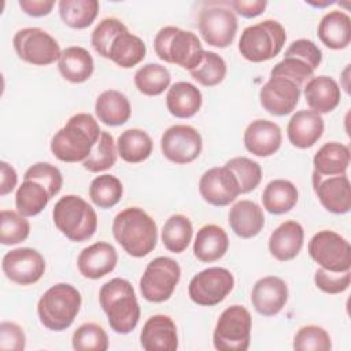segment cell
<instances>
[{
    "label": "cell",
    "instance_id": "cell-14",
    "mask_svg": "<svg viewBox=\"0 0 351 351\" xmlns=\"http://www.w3.org/2000/svg\"><path fill=\"white\" fill-rule=\"evenodd\" d=\"M202 148V136L191 125H173L160 137L163 156L176 165L193 162L200 155Z\"/></svg>",
    "mask_w": 351,
    "mask_h": 351
},
{
    "label": "cell",
    "instance_id": "cell-47",
    "mask_svg": "<svg viewBox=\"0 0 351 351\" xmlns=\"http://www.w3.org/2000/svg\"><path fill=\"white\" fill-rule=\"evenodd\" d=\"M293 348L298 351H329L332 348V340L324 328L306 325L295 333Z\"/></svg>",
    "mask_w": 351,
    "mask_h": 351
},
{
    "label": "cell",
    "instance_id": "cell-6",
    "mask_svg": "<svg viewBox=\"0 0 351 351\" xmlns=\"http://www.w3.org/2000/svg\"><path fill=\"white\" fill-rule=\"evenodd\" d=\"M154 49L160 60L189 71L200 63L204 53L199 37L177 26L162 27L154 38Z\"/></svg>",
    "mask_w": 351,
    "mask_h": 351
},
{
    "label": "cell",
    "instance_id": "cell-27",
    "mask_svg": "<svg viewBox=\"0 0 351 351\" xmlns=\"http://www.w3.org/2000/svg\"><path fill=\"white\" fill-rule=\"evenodd\" d=\"M203 103L200 89L186 81L173 84L166 93V107L176 118H191L199 112Z\"/></svg>",
    "mask_w": 351,
    "mask_h": 351
},
{
    "label": "cell",
    "instance_id": "cell-43",
    "mask_svg": "<svg viewBox=\"0 0 351 351\" xmlns=\"http://www.w3.org/2000/svg\"><path fill=\"white\" fill-rule=\"evenodd\" d=\"M192 78L203 86H215L226 75V63L222 56L213 51H204L200 63L189 71Z\"/></svg>",
    "mask_w": 351,
    "mask_h": 351
},
{
    "label": "cell",
    "instance_id": "cell-4",
    "mask_svg": "<svg viewBox=\"0 0 351 351\" xmlns=\"http://www.w3.org/2000/svg\"><path fill=\"white\" fill-rule=\"evenodd\" d=\"M81 293L71 284L59 282L48 288L37 303L40 322L49 330L62 332L71 326L81 308Z\"/></svg>",
    "mask_w": 351,
    "mask_h": 351
},
{
    "label": "cell",
    "instance_id": "cell-26",
    "mask_svg": "<svg viewBox=\"0 0 351 351\" xmlns=\"http://www.w3.org/2000/svg\"><path fill=\"white\" fill-rule=\"evenodd\" d=\"M228 222L233 233L241 239H251L261 233L265 226V215L259 204L252 200L234 203L228 214Z\"/></svg>",
    "mask_w": 351,
    "mask_h": 351
},
{
    "label": "cell",
    "instance_id": "cell-16",
    "mask_svg": "<svg viewBox=\"0 0 351 351\" xmlns=\"http://www.w3.org/2000/svg\"><path fill=\"white\" fill-rule=\"evenodd\" d=\"M199 192L204 202L215 207L230 204L241 193L236 176L226 166L206 170L199 180Z\"/></svg>",
    "mask_w": 351,
    "mask_h": 351
},
{
    "label": "cell",
    "instance_id": "cell-2",
    "mask_svg": "<svg viewBox=\"0 0 351 351\" xmlns=\"http://www.w3.org/2000/svg\"><path fill=\"white\" fill-rule=\"evenodd\" d=\"M115 241L134 258L148 255L158 241V228L149 214L140 207H126L112 221Z\"/></svg>",
    "mask_w": 351,
    "mask_h": 351
},
{
    "label": "cell",
    "instance_id": "cell-15",
    "mask_svg": "<svg viewBox=\"0 0 351 351\" xmlns=\"http://www.w3.org/2000/svg\"><path fill=\"white\" fill-rule=\"evenodd\" d=\"M1 269L10 281L19 285H32L44 276L45 259L34 248H15L3 256Z\"/></svg>",
    "mask_w": 351,
    "mask_h": 351
},
{
    "label": "cell",
    "instance_id": "cell-33",
    "mask_svg": "<svg viewBox=\"0 0 351 351\" xmlns=\"http://www.w3.org/2000/svg\"><path fill=\"white\" fill-rule=\"evenodd\" d=\"M298 188L288 180H271L262 192V204L270 214H285L298 203Z\"/></svg>",
    "mask_w": 351,
    "mask_h": 351
},
{
    "label": "cell",
    "instance_id": "cell-12",
    "mask_svg": "<svg viewBox=\"0 0 351 351\" xmlns=\"http://www.w3.org/2000/svg\"><path fill=\"white\" fill-rule=\"evenodd\" d=\"M234 287L233 274L225 267H207L195 274L188 285L191 300L199 306L219 304Z\"/></svg>",
    "mask_w": 351,
    "mask_h": 351
},
{
    "label": "cell",
    "instance_id": "cell-42",
    "mask_svg": "<svg viewBox=\"0 0 351 351\" xmlns=\"http://www.w3.org/2000/svg\"><path fill=\"white\" fill-rule=\"evenodd\" d=\"M30 234V223L18 211L1 210L0 213V243L15 245L25 241Z\"/></svg>",
    "mask_w": 351,
    "mask_h": 351
},
{
    "label": "cell",
    "instance_id": "cell-51",
    "mask_svg": "<svg viewBox=\"0 0 351 351\" xmlns=\"http://www.w3.org/2000/svg\"><path fill=\"white\" fill-rule=\"evenodd\" d=\"M284 56H295L303 62H306L313 70H315L322 60V52L318 45L307 38H299L289 44L285 49Z\"/></svg>",
    "mask_w": 351,
    "mask_h": 351
},
{
    "label": "cell",
    "instance_id": "cell-39",
    "mask_svg": "<svg viewBox=\"0 0 351 351\" xmlns=\"http://www.w3.org/2000/svg\"><path fill=\"white\" fill-rule=\"evenodd\" d=\"M170 71L159 63H147L134 74V85L145 96H159L170 85Z\"/></svg>",
    "mask_w": 351,
    "mask_h": 351
},
{
    "label": "cell",
    "instance_id": "cell-3",
    "mask_svg": "<svg viewBox=\"0 0 351 351\" xmlns=\"http://www.w3.org/2000/svg\"><path fill=\"white\" fill-rule=\"evenodd\" d=\"M99 303L115 333L128 335L137 326L140 306L134 288L128 280L115 277L103 284L99 291Z\"/></svg>",
    "mask_w": 351,
    "mask_h": 351
},
{
    "label": "cell",
    "instance_id": "cell-35",
    "mask_svg": "<svg viewBox=\"0 0 351 351\" xmlns=\"http://www.w3.org/2000/svg\"><path fill=\"white\" fill-rule=\"evenodd\" d=\"M154 143L151 136L137 128L126 129L117 140L118 155L128 163H140L149 158L152 154Z\"/></svg>",
    "mask_w": 351,
    "mask_h": 351
},
{
    "label": "cell",
    "instance_id": "cell-48",
    "mask_svg": "<svg viewBox=\"0 0 351 351\" xmlns=\"http://www.w3.org/2000/svg\"><path fill=\"white\" fill-rule=\"evenodd\" d=\"M23 180L38 181L48 189L51 197H55L63 185V176L60 170L48 162H37L32 165L25 171Z\"/></svg>",
    "mask_w": 351,
    "mask_h": 351
},
{
    "label": "cell",
    "instance_id": "cell-46",
    "mask_svg": "<svg viewBox=\"0 0 351 351\" xmlns=\"http://www.w3.org/2000/svg\"><path fill=\"white\" fill-rule=\"evenodd\" d=\"M125 30H128L126 25L118 18H104L93 29L90 36V44L100 56L108 59V52L112 41L118 34Z\"/></svg>",
    "mask_w": 351,
    "mask_h": 351
},
{
    "label": "cell",
    "instance_id": "cell-22",
    "mask_svg": "<svg viewBox=\"0 0 351 351\" xmlns=\"http://www.w3.org/2000/svg\"><path fill=\"white\" fill-rule=\"evenodd\" d=\"M244 147L255 156L266 158L274 155L282 143L281 129L267 119H255L244 130Z\"/></svg>",
    "mask_w": 351,
    "mask_h": 351
},
{
    "label": "cell",
    "instance_id": "cell-53",
    "mask_svg": "<svg viewBox=\"0 0 351 351\" xmlns=\"http://www.w3.org/2000/svg\"><path fill=\"white\" fill-rule=\"evenodd\" d=\"M229 5L239 15H241L244 18H255L265 11V8L267 7V1L266 0H254V1L233 0L229 3Z\"/></svg>",
    "mask_w": 351,
    "mask_h": 351
},
{
    "label": "cell",
    "instance_id": "cell-20",
    "mask_svg": "<svg viewBox=\"0 0 351 351\" xmlns=\"http://www.w3.org/2000/svg\"><path fill=\"white\" fill-rule=\"evenodd\" d=\"M140 344L145 351H176L178 335L173 318L166 314L151 315L140 332Z\"/></svg>",
    "mask_w": 351,
    "mask_h": 351
},
{
    "label": "cell",
    "instance_id": "cell-37",
    "mask_svg": "<svg viewBox=\"0 0 351 351\" xmlns=\"http://www.w3.org/2000/svg\"><path fill=\"white\" fill-rule=\"evenodd\" d=\"M97 0H60L58 10L64 25L73 29H85L93 23L99 14Z\"/></svg>",
    "mask_w": 351,
    "mask_h": 351
},
{
    "label": "cell",
    "instance_id": "cell-10",
    "mask_svg": "<svg viewBox=\"0 0 351 351\" xmlns=\"http://www.w3.org/2000/svg\"><path fill=\"white\" fill-rule=\"evenodd\" d=\"M307 250L310 258L325 270L341 273L351 269L350 243L335 230L317 232L310 239Z\"/></svg>",
    "mask_w": 351,
    "mask_h": 351
},
{
    "label": "cell",
    "instance_id": "cell-21",
    "mask_svg": "<svg viewBox=\"0 0 351 351\" xmlns=\"http://www.w3.org/2000/svg\"><path fill=\"white\" fill-rule=\"evenodd\" d=\"M117 262V250L107 241H97L85 247L77 258L80 273L90 280H99L110 274L115 269Z\"/></svg>",
    "mask_w": 351,
    "mask_h": 351
},
{
    "label": "cell",
    "instance_id": "cell-7",
    "mask_svg": "<svg viewBox=\"0 0 351 351\" xmlns=\"http://www.w3.org/2000/svg\"><path fill=\"white\" fill-rule=\"evenodd\" d=\"M285 40L284 26L276 19H265L243 30L239 40V52L248 62H266L281 52Z\"/></svg>",
    "mask_w": 351,
    "mask_h": 351
},
{
    "label": "cell",
    "instance_id": "cell-56",
    "mask_svg": "<svg viewBox=\"0 0 351 351\" xmlns=\"http://www.w3.org/2000/svg\"><path fill=\"white\" fill-rule=\"evenodd\" d=\"M308 4H311V5H314V7H325V5H330V4H333V1H329V0H326V1H324V3H314V1H307Z\"/></svg>",
    "mask_w": 351,
    "mask_h": 351
},
{
    "label": "cell",
    "instance_id": "cell-31",
    "mask_svg": "<svg viewBox=\"0 0 351 351\" xmlns=\"http://www.w3.org/2000/svg\"><path fill=\"white\" fill-rule=\"evenodd\" d=\"M95 114L97 119L107 126H121L130 118V101L122 92L107 89L97 96L95 101Z\"/></svg>",
    "mask_w": 351,
    "mask_h": 351
},
{
    "label": "cell",
    "instance_id": "cell-49",
    "mask_svg": "<svg viewBox=\"0 0 351 351\" xmlns=\"http://www.w3.org/2000/svg\"><path fill=\"white\" fill-rule=\"evenodd\" d=\"M314 70L303 60L295 56H284L270 71V77H284L293 81L299 88L304 85L306 81L313 78Z\"/></svg>",
    "mask_w": 351,
    "mask_h": 351
},
{
    "label": "cell",
    "instance_id": "cell-34",
    "mask_svg": "<svg viewBox=\"0 0 351 351\" xmlns=\"http://www.w3.org/2000/svg\"><path fill=\"white\" fill-rule=\"evenodd\" d=\"M145 53L147 47L144 41L138 36L125 30L112 41L108 59H111L117 66L122 69H130L138 64L145 58Z\"/></svg>",
    "mask_w": 351,
    "mask_h": 351
},
{
    "label": "cell",
    "instance_id": "cell-19",
    "mask_svg": "<svg viewBox=\"0 0 351 351\" xmlns=\"http://www.w3.org/2000/svg\"><path fill=\"white\" fill-rule=\"evenodd\" d=\"M288 302V285L277 276L259 278L251 291V303L255 311L263 317L278 314Z\"/></svg>",
    "mask_w": 351,
    "mask_h": 351
},
{
    "label": "cell",
    "instance_id": "cell-5",
    "mask_svg": "<svg viewBox=\"0 0 351 351\" xmlns=\"http://www.w3.org/2000/svg\"><path fill=\"white\" fill-rule=\"evenodd\" d=\"M52 219L58 230L75 243L89 240L97 229L95 208L78 195L60 197L53 206Z\"/></svg>",
    "mask_w": 351,
    "mask_h": 351
},
{
    "label": "cell",
    "instance_id": "cell-36",
    "mask_svg": "<svg viewBox=\"0 0 351 351\" xmlns=\"http://www.w3.org/2000/svg\"><path fill=\"white\" fill-rule=\"evenodd\" d=\"M48 189L34 180H23L15 193V207L23 217L40 214L51 200Z\"/></svg>",
    "mask_w": 351,
    "mask_h": 351
},
{
    "label": "cell",
    "instance_id": "cell-40",
    "mask_svg": "<svg viewBox=\"0 0 351 351\" xmlns=\"http://www.w3.org/2000/svg\"><path fill=\"white\" fill-rule=\"evenodd\" d=\"M123 195V185L112 174H101L92 180L89 197L99 208H111L119 203Z\"/></svg>",
    "mask_w": 351,
    "mask_h": 351
},
{
    "label": "cell",
    "instance_id": "cell-17",
    "mask_svg": "<svg viewBox=\"0 0 351 351\" xmlns=\"http://www.w3.org/2000/svg\"><path fill=\"white\" fill-rule=\"evenodd\" d=\"M300 89L302 88L288 78L270 77L259 90L261 106L271 115H288L299 103Z\"/></svg>",
    "mask_w": 351,
    "mask_h": 351
},
{
    "label": "cell",
    "instance_id": "cell-11",
    "mask_svg": "<svg viewBox=\"0 0 351 351\" xmlns=\"http://www.w3.org/2000/svg\"><path fill=\"white\" fill-rule=\"evenodd\" d=\"M14 49L19 59L34 66H48L59 60L60 47L58 41L40 27H25L12 38Z\"/></svg>",
    "mask_w": 351,
    "mask_h": 351
},
{
    "label": "cell",
    "instance_id": "cell-45",
    "mask_svg": "<svg viewBox=\"0 0 351 351\" xmlns=\"http://www.w3.org/2000/svg\"><path fill=\"white\" fill-rule=\"evenodd\" d=\"M225 166L230 169L236 176L241 193H248L254 191L262 180L261 165L247 156L232 158L225 163Z\"/></svg>",
    "mask_w": 351,
    "mask_h": 351
},
{
    "label": "cell",
    "instance_id": "cell-18",
    "mask_svg": "<svg viewBox=\"0 0 351 351\" xmlns=\"http://www.w3.org/2000/svg\"><path fill=\"white\" fill-rule=\"evenodd\" d=\"M314 192L325 210L346 214L351 208V185L347 174L321 177L313 173Z\"/></svg>",
    "mask_w": 351,
    "mask_h": 351
},
{
    "label": "cell",
    "instance_id": "cell-24",
    "mask_svg": "<svg viewBox=\"0 0 351 351\" xmlns=\"http://www.w3.org/2000/svg\"><path fill=\"white\" fill-rule=\"evenodd\" d=\"M303 241V226L296 221H285L271 232L269 237V251L277 261H291L300 252Z\"/></svg>",
    "mask_w": 351,
    "mask_h": 351
},
{
    "label": "cell",
    "instance_id": "cell-50",
    "mask_svg": "<svg viewBox=\"0 0 351 351\" xmlns=\"http://www.w3.org/2000/svg\"><path fill=\"white\" fill-rule=\"evenodd\" d=\"M314 282L315 287L322 292L329 295H337L348 289L351 282V273L350 270L335 273L319 267L314 273Z\"/></svg>",
    "mask_w": 351,
    "mask_h": 351
},
{
    "label": "cell",
    "instance_id": "cell-38",
    "mask_svg": "<svg viewBox=\"0 0 351 351\" xmlns=\"http://www.w3.org/2000/svg\"><path fill=\"white\" fill-rule=\"evenodd\" d=\"M192 234L193 226L191 219L184 214H173L166 219L162 228L160 239L166 250L180 254L188 248Z\"/></svg>",
    "mask_w": 351,
    "mask_h": 351
},
{
    "label": "cell",
    "instance_id": "cell-13",
    "mask_svg": "<svg viewBox=\"0 0 351 351\" xmlns=\"http://www.w3.org/2000/svg\"><path fill=\"white\" fill-rule=\"evenodd\" d=\"M199 32L203 40L213 47H229L237 33V18L230 8L222 5L204 7L199 14Z\"/></svg>",
    "mask_w": 351,
    "mask_h": 351
},
{
    "label": "cell",
    "instance_id": "cell-52",
    "mask_svg": "<svg viewBox=\"0 0 351 351\" xmlns=\"http://www.w3.org/2000/svg\"><path fill=\"white\" fill-rule=\"evenodd\" d=\"M26 347V335L23 329L11 321L0 324V348L11 351H22Z\"/></svg>",
    "mask_w": 351,
    "mask_h": 351
},
{
    "label": "cell",
    "instance_id": "cell-32",
    "mask_svg": "<svg viewBox=\"0 0 351 351\" xmlns=\"http://www.w3.org/2000/svg\"><path fill=\"white\" fill-rule=\"evenodd\" d=\"M350 148L346 144L337 141L325 143L313 158V173L321 177L346 174L350 166Z\"/></svg>",
    "mask_w": 351,
    "mask_h": 351
},
{
    "label": "cell",
    "instance_id": "cell-1",
    "mask_svg": "<svg viewBox=\"0 0 351 351\" xmlns=\"http://www.w3.org/2000/svg\"><path fill=\"white\" fill-rule=\"evenodd\" d=\"M100 133V126L93 115L78 112L53 134L49 144L51 152L60 162H84L90 155Z\"/></svg>",
    "mask_w": 351,
    "mask_h": 351
},
{
    "label": "cell",
    "instance_id": "cell-28",
    "mask_svg": "<svg viewBox=\"0 0 351 351\" xmlns=\"http://www.w3.org/2000/svg\"><path fill=\"white\" fill-rule=\"evenodd\" d=\"M229 248V239L223 228L215 223H207L197 230L193 241L195 256L204 263L221 259Z\"/></svg>",
    "mask_w": 351,
    "mask_h": 351
},
{
    "label": "cell",
    "instance_id": "cell-30",
    "mask_svg": "<svg viewBox=\"0 0 351 351\" xmlns=\"http://www.w3.org/2000/svg\"><path fill=\"white\" fill-rule=\"evenodd\" d=\"M58 69L64 80L73 84H81L92 77L95 62L88 49L71 45L62 51L58 60Z\"/></svg>",
    "mask_w": 351,
    "mask_h": 351
},
{
    "label": "cell",
    "instance_id": "cell-54",
    "mask_svg": "<svg viewBox=\"0 0 351 351\" xmlns=\"http://www.w3.org/2000/svg\"><path fill=\"white\" fill-rule=\"evenodd\" d=\"M18 4L25 14L34 18H40L51 14L55 5V1L53 0H19Z\"/></svg>",
    "mask_w": 351,
    "mask_h": 351
},
{
    "label": "cell",
    "instance_id": "cell-9",
    "mask_svg": "<svg viewBox=\"0 0 351 351\" xmlns=\"http://www.w3.org/2000/svg\"><path fill=\"white\" fill-rule=\"evenodd\" d=\"M181 278V267L177 261L169 256L154 258L140 278L141 296L152 303H162L170 299Z\"/></svg>",
    "mask_w": 351,
    "mask_h": 351
},
{
    "label": "cell",
    "instance_id": "cell-44",
    "mask_svg": "<svg viewBox=\"0 0 351 351\" xmlns=\"http://www.w3.org/2000/svg\"><path fill=\"white\" fill-rule=\"evenodd\" d=\"M71 344L77 351H106L108 348V336L103 326L95 322H85L74 330Z\"/></svg>",
    "mask_w": 351,
    "mask_h": 351
},
{
    "label": "cell",
    "instance_id": "cell-25",
    "mask_svg": "<svg viewBox=\"0 0 351 351\" xmlns=\"http://www.w3.org/2000/svg\"><path fill=\"white\" fill-rule=\"evenodd\" d=\"M304 99L310 110L318 114H328L339 106L341 92L332 77L318 75L307 81L304 86Z\"/></svg>",
    "mask_w": 351,
    "mask_h": 351
},
{
    "label": "cell",
    "instance_id": "cell-29",
    "mask_svg": "<svg viewBox=\"0 0 351 351\" xmlns=\"http://www.w3.org/2000/svg\"><path fill=\"white\" fill-rule=\"evenodd\" d=\"M317 34L330 49L347 48L351 41V18L343 11H329L321 18Z\"/></svg>",
    "mask_w": 351,
    "mask_h": 351
},
{
    "label": "cell",
    "instance_id": "cell-41",
    "mask_svg": "<svg viewBox=\"0 0 351 351\" xmlns=\"http://www.w3.org/2000/svg\"><path fill=\"white\" fill-rule=\"evenodd\" d=\"M117 156L118 149L112 134L106 130H101L96 145L93 147L90 155L82 162V166L85 170L90 173L106 171L115 165Z\"/></svg>",
    "mask_w": 351,
    "mask_h": 351
},
{
    "label": "cell",
    "instance_id": "cell-55",
    "mask_svg": "<svg viewBox=\"0 0 351 351\" xmlns=\"http://www.w3.org/2000/svg\"><path fill=\"white\" fill-rule=\"evenodd\" d=\"M18 184L16 170L7 162L0 163V196L11 193Z\"/></svg>",
    "mask_w": 351,
    "mask_h": 351
},
{
    "label": "cell",
    "instance_id": "cell-8",
    "mask_svg": "<svg viewBox=\"0 0 351 351\" xmlns=\"http://www.w3.org/2000/svg\"><path fill=\"white\" fill-rule=\"evenodd\" d=\"M252 318L240 304L225 308L214 328L213 344L219 351H245L251 341Z\"/></svg>",
    "mask_w": 351,
    "mask_h": 351
},
{
    "label": "cell",
    "instance_id": "cell-23",
    "mask_svg": "<svg viewBox=\"0 0 351 351\" xmlns=\"http://www.w3.org/2000/svg\"><path fill=\"white\" fill-rule=\"evenodd\" d=\"M324 133V119L321 114L313 110L296 111L288 125L287 136L289 143L300 149L313 147Z\"/></svg>",
    "mask_w": 351,
    "mask_h": 351
}]
</instances>
